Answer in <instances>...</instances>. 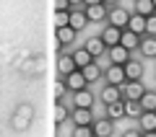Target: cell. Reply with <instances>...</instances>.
Segmentation results:
<instances>
[{"mask_svg":"<svg viewBox=\"0 0 156 137\" xmlns=\"http://www.w3.org/2000/svg\"><path fill=\"white\" fill-rule=\"evenodd\" d=\"M128 21H130V11H128V8L115 5V8H109V11H107V23H109V26L125 28V26H128Z\"/></svg>","mask_w":156,"mask_h":137,"instance_id":"cell-1","label":"cell"},{"mask_svg":"<svg viewBox=\"0 0 156 137\" xmlns=\"http://www.w3.org/2000/svg\"><path fill=\"white\" fill-rule=\"evenodd\" d=\"M120 91H122L125 101H140V96L146 93V85L140 80H125L122 85H120Z\"/></svg>","mask_w":156,"mask_h":137,"instance_id":"cell-2","label":"cell"},{"mask_svg":"<svg viewBox=\"0 0 156 137\" xmlns=\"http://www.w3.org/2000/svg\"><path fill=\"white\" fill-rule=\"evenodd\" d=\"M122 70H125V80H143L146 67H143V62H140V60L130 57V60L122 65Z\"/></svg>","mask_w":156,"mask_h":137,"instance_id":"cell-3","label":"cell"},{"mask_svg":"<svg viewBox=\"0 0 156 137\" xmlns=\"http://www.w3.org/2000/svg\"><path fill=\"white\" fill-rule=\"evenodd\" d=\"M62 83H65V88L68 91H83V88H89V83H86V78H83V72L81 70H73V72H68L65 78H62Z\"/></svg>","mask_w":156,"mask_h":137,"instance_id":"cell-4","label":"cell"},{"mask_svg":"<svg viewBox=\"0 0 156 137\" xmlns=\"http://www.w3.org/2000/svg\"><path fill=\"white\" fill-rule=\"evenodd\" d=\"M107 57H109V65H125L133 57V52H128L125 47L115 44V47H107Z\"/></svg>","mask_w":156,"mask_h":137,"instance_id":"cell-5","label":"cell"},{"mask_svg":"<svg viewBox=\"0 0 156 137\" xmlns=\"http://www.w3.org/2000/svg\"><path fill=\"white\" fill-rule=\"evenodd\" d=\"M107 11H109V8H107L104 3H99V5H83V13H86V21L89 23L107 21Z\"/></svg>","mask_w":156,"mask_h":137,"instance_id":"cell-6","label":"cell"},{"mask_svg":"<svg viewBox=\"0 0 156 137\" xmlns=\"http://www.w3.org/2000/svg\"><path fill=\"white\" fill-rule=\"evenodd\" d=\"M70 119H73L76 127H91L96 116H94L91 109H70Z\"/></svg>","mask_w":156,"mask_h":137,"instance_id":"cell-7","label":"cell"},{"mask_svg":"<svg viewBox=\"0 0 156 137\" xmlns=\"http://www.w3.org/2000/svg\"><path fill=\"white\" fill-rule=\"evenodd\" d=\"M91 129H94V137H112L115 135V122L107 119V116H101V119H94Z\"/></svg>","mask_w":156,"mask_h":137,"instance_id":"cell-8","label":"cell"},{"mask_svg":"<svg viewBox=\"0 0 156 137\" xmlns=\"http://www.w3.org/2000/svg\"><path fill=\"white\" fill-rule=\"evenodd\" d=\"M101 78L107 80V85H122L125 83V70H122V65H109Z\"/></svg>","mask_w":156,"mask_h":137,"instance_id":"cell-9","label":"cell"},{"mask_svg":"<svg viewBox=\"0 0 156 137\" xmlns=\"http://www.w3.org/2000/svg\"><path fill=\"white\" fill-rule=\"evenodd\" d=\"M91 106H94V91L83 88L73 93V109H91Z\"/></svg>","mask_w":156,"mask_h":137,"instance_id":"cell-10","label":"cell"},{"mask_svg":"<svg viewBox=\"0 0 156 137\" xmlns=\"http://www.w3.org/2000/svg\"><path fill=\"white\" fill-rule=\"evenodd\" d=\"M86 13H83V8H70L68 11V26L70 28H76V31H81V28H86Z\"/></svg>","mask_w":156,"mask_h":137,"instance_id":"cell-11","label":"cell"},{"mask_svg":"<svg viewBox=\"0 0 156 137\" xmlns=\"http://www.w3.org/2000/svg\"><path fill=\"white\" fill-rule=\"evenodd\" d=\"M52 119H55V124H65L70 119V104L55 101V106H52Z\"/></svg>","mask_w":156,"mask_h":137,"instance_id":"cell-12","label":"cell"},{"mask_svg":"<svg viewBox=\"0 0 156 137\" xmlns=\"http://www.w3.org/2000/svg\"><path fill=\"white\" fill-rule=\"evenodd\" d=\"M138 52H140V57H156V36L143 34L140 44H138Z\"/></svg>","mask_w":156,"mask_h":137,"instance_id":"cell-13","label":"cell"},{"mask_svg":"<svg viewBox=\"0 0 156 137\" xmlns=\"http://www.w3.org/2000/svg\"><path fill=\"white\" fill-rule=\"evenodd\" d=\"M99 99H101L104 106H109V104H115V101L122 99V91H120V85H104V91L99 93Z\"/></svg>","mask_w":156,"mask_h":137,"instance_id":"cell-14","label":"cell"},{"mask_svg":"<svg viewBox=\"0 0 156 137\" xmlns=\"http://www.w3.org/2000/svg\"><path fill=\"white\" fill-rule=\"evenodd\" d=\"M140 44V36L133 31H128V28H122V34H120V47H125L128 52H135Z\"/></svg>","mask_w":156,"mask_h":137,"instance_id":"cell-15","label":"cell"},{"mask_svg":"<svg viewBox=\"0 0 156 137\" xmlns=\"http://www.w3.org/2000/svg\"><path fill=\"white\" fill-rule=\"evenodd\" d=\"M120 34H122V28L107 26V28H101L99 39H101V42H104V47H115V44H120Z\"/></svg>","mask_w":156,"mask_h":137,"instance_id":"cell-16","label":"cell"},{"mask_svg":"<svg viewBox=\"0 0 156 137\" xmlns=\"http://www.w3.org/2000/svg\"><path fill=\"white\" fill-rule=\"evenodd\" d=\"M76 28H70V26H62V28H55V39H57V44L60 47H68V44H73L76 42Z\"/></svg>","mask_w":156,"mask_h":137,"instance_id":"cell-17","label":"cell"},{"mask_svg":"<svg viewBox=\"0 0 156 137\" xmlns=\"http://www.w3.org/2000/svg\"><path fill=\"white\" fill-rule=\"evenodd\" d=\"M83 49L89 52L91 57H101V55H104V52H107V47H104V42H101L99 36H91V39H86Z\"/></svg>","mask_w":156,"mask_h":137,"instance_id":"cell-18","label":"cell"},{"mask_svg":"<svg viewBox=\"0 0 156 137\" xmlns=\"http://www.w3.org/2000/svg\"><path fill=\"white\" fill-rule=\"evenodd\" d=\"M138 127L140 132H156V111H143L138 116Z\"/></svg>","mask_w":156,"mask_h":137,"instance_id":"cell-19","label":"cell"},{"mask_svg":"<svg viewBox=\"0 0 156 137\" xmlns=\"http://www.w3.org/2000/svg\"><path fill=\"white\" fill-rule=\"evenodd\" d=\"M107 119H112V122L125 119V99H120V101H115V104L107 106Z\"/></svg>","mask_w":156,"mask_h":137,"instance_id":"cell-20","label":"cell"},{"mask_svg":"<svg viewBox=\"0 0 156 137\" xmlns=\"http://www.w3.org/2000/svg\"><path fill=\"white\" fill-rule=\"evenodd\" d=\"M128 31H133V34H138V36H143L146 34V18L143 16H138V13H130V21H128Z\"/></svg>","mask_w":156,"mask_h":137,"instance_id":"cell-21","label":"cell"},{"mask_svg":"<svg viewBox=\"0 0 156 137\" xmlns=\"http://www.w3.org/2000/svg\"><path fill=\"white\" fill-rule=\"evenodd\" d=\"M81 72H83V78H86V83H96L104 72H101V67L96 65V62H91V65H86V67H81Z\"/></svg>","mask_w":156,"mask_h":137,"instance_id":"cell-22","label":"cell"},{"mask_svg":"<svg viewBox=\"0 0 156 137\" xmlns=\"http://www.w3.org/2000/svg\"><path fill=\"white\" fill-rule=\"evenodd\" d=\"M73 70H78L76 62H73V57H70V55H60V60H57V72L65 78L68 72H73Z\"/></svg>","mask_w":156,"mask_h":137,"instance_id":"cell-23","label":"cell"},{"mask_svg":"<svg viewBox=\"0 0 156 137\" xmlns=\"http://www.w3.org/2000/svg\"><path fill=\"white\" fill-rule=\"evenodd\" d=\"M133 13H138V16H143V18L154 16V13H156L154 0H135V11H133Z\"/></svg>","mask_w":156,"mask_h":137,"instance_id":"cell-24","label":"cell"},{"mask_svg":"<svg viewBox=\"0 0 156 137\" xmlns=\"http://www.w3.org/2000/svg\"><path fill=\"white\" fill-rule=\"evenodd\" d=\"M70 57H73V62H76V67H78V70H81V67H86V65H91V62H94V57H91L89 52L83 49V47H81V49H76V52H73Z\"/></svg>","mask_w":156,"mask_h":137,"instance_id":"cell-25","label":"cell"},{"mask_svg":"<svg viewBox=\"0 0 156 137\" xmlns=\"http://www.w3.org/2000/svg\"><path fill=\"white\" fill-rule=\"evenodd\" d=\"M140 109L143 111H156V91H148V88H146V93L140 96Z\"/></svg>","mask_w":156,"mask_h":137,"instance_id":"cell-26","label":"cell"},{"mask_svg":"<svg viewBox=\"0 0 156 137\" xmlns=\"http://www.w3.org/2000/svg\"><path fill=\"white\" fill-rule=\"evenodd\" d=\"M11 127L16 132H26L29 127H31V119H29V116H21V114H16V111H13V116H11Z\"/></svg>","mask_w":156,"mask_h":137,"instance_id":"cell-27","label":"cell"},{"mask_svg":"<svg viewBox=\"0 0 156 137\" xmlns=\"http://www.w3.org/2000/svg\"><path fill=\"white\" fill-rule=\"evenodd\" d=\"M143 114V109H140L138 101H125V116H130V119L138 122V116Z\"/></svg>","mask_w":156,"mask_h":137,"instance_id":"cell-28","label":"cell"},{"mask_svg":"<svg viewBox=\"0 0 156 137\" xmlns=\"http://www.w3.org/2000/svg\"><path fill=\"white\" fill-rule=\"evenodd\" d=\"M23 72H26V75H42V72H44V60H37V62H26Z\"/></svg>","mask_w":156,"mask_h":137,"instance_id":"cell-29","label":"cell"},{"mask_svg":"<svg viewBox=\"0 0 156 137\" xmlns=\"http://www.w3.org/2000/svg\"><path fill=\"white\" fill-rule=\"evenodd\" d=\"M16 114L29 116V119L34 122V106H31V104H18V106H16Z\"/></svg>","mask_w":156,"mask_h":137,"instance_id":"cell-30","label":"cell"},{"mask_svg":"<svg viewBox=\"0 0 156 137\" xmlns=\"http://www.w3.org/2000/svg\"><path fill=\"white\" fill-rule=\"evenodd\" d=\"M55 28H62V26H68V11H55Z\"/></svg>","mask_w":156,"mask_h":137,"instance_id":"cell-31","label":"cell"},{"mask_svg":"<svg viewBox=\"0 0 156 137\" xmlns=\"http://www.w3.org/2000/svg\"><path fill=\"white\" fill-rule=\"evenodd\" d=\"M65 93H68V88H65V83H55V91H52V96H55V101H62L65 99Z\"/></svg>","mask_w":156,"mask_h":137,"instance_id":"cell-32","label":"cell"},{"mask_svg":"<svg viewBox=\"0 0 156 137\" xmlns=\"http://www.w3.org/2000/svg\"><path fill=\"white\" fill-rule=\"evenodd\" d=\"M73 137H94L91 127H73Z\"/></svg>","mask_w":156,"mask_h":137,"instance_id":"cell-33","label":"cell"},{"mask_svg":"<svg viewBox=\"0 0 156 137\" xmlns=\"http://www.w3.org/2000/svg\"><path fill=\"white\" fill-rule=\"evenodd\" d=\"M146 34H148V36H156V13L146 18Z\"/></svg>","mask_w":156,"mask_h":137,"instance_id":"cell-34","label":"cell"},{"mask_svg":"<svg viewBox=\"0 0 156 137\" xmlns=\"http://www.w3.org/2000/svg\"><path fill=\"white\" fill-rule=\"evenodd\" d=\"M55 11H70L68 0H55Z\"/></svg>","mask_w":156,"mask_h":137,"instance_id":"cell-35","label":"cell"},{"mask_svg":"<svg viewBox=\"0 0 156 137\" xmlns=\"http://www.w3.org/2000/svg\"><path fill=\"white\" fill-rule=\"evenodd\" d=\"M122 137H143V132H138V129H125Z\"/></svg>","mask_w":156,"mask_h":137,"instance_id":"cell-36","label":"cell"},{"mask_svg":"<svg viewBox=\"0 0 156 137\" xmlns=\"http://www.w3.org/2000/svg\"><path fill=\"white\" fill-rule=\"evenodd\" d=\"M68 5H70V8H81V5H83V0H68Z\"/></svg>","mask_w":156,"mask_h":137,"instance_id":"cell-37","label":"cell"},{"mask_svg":"<svg viewBox=\"0 0 156 137\" xmlns=\"http://www.w3.org/2000/svg\"><path fill=\"white\" fill-rule=\"evenodd\" d=\"M107 8H115V5H120V0H101Z\"/></svg>","mask_w":156,"mask_h":137,"instance_id":"cell-38","label":"cell"},{"mask_svg":"<svg viewBox=\"0 0 156 137\" xmlns=\"http://www.w3.org/2000/svg\"><path fill=\"white\" fill-rule=\"evenodd\" d=\"M101 0H83V5H99Z\"/></svg>","mask_w":156,"mask_h":137,"instance_id":"cell-39","label":"cell"},{"mask_svg":"<svg viewBox=\"0 0 156 137\" xmlns=\"http://www.w3.org/2000/svg\"><path fill=\"white\" fill-rule=\"evenodd\" d=\"M143 137H156V132H143Z\"/></svg>","mask_w":156,"mask_h":137,"instance_id":"cell-40","label":"cell"},{"mask_svg":"<svg viewBox=\"0 0 156 137\" xmlns=\"http://www.w3.org/2000/svg\"><path fill=\"white\" fill-rule=\"evenodd\" d=\"M154 8H156V0H154Z\"/></svg>","mask_w":156,"mask_h":137,"instance_id":"cell-41","label":"cell"}]
</instances>
